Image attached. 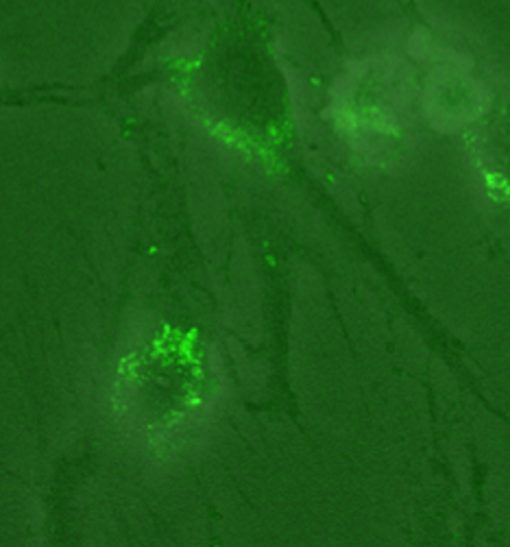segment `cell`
<instances>
[{"label":"cell","instance_id":"cell-1","mask_svg":"<svg viewBox=\"0 0 510 547\" xmlns=\"http://www.w3.org/2000/svg\"><path fill=\"white\" fill-rule=\"evenodd\" d=\"M197 366L186 344L157 333L122 358L111 386L116 421L142 442L170 440L194 410Z\"/></svg>","mask_w":510,"mask_h":547}]
</instances>
